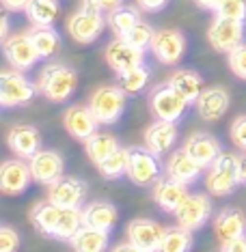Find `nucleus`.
Segmentation results:
<instances>
[{
	"label": "nucleus",
	"mask_w": 246,
	"mask_h": 252,
	"mask_svg": "<svg viewBox=\"0 0 246 252\" xmlns=\"http://www.w3.org/2000/svg\"><path fill=\"white\" fill-rule=\"evenodd\" d=\"M20 248V235L11 226L0 228V252H18Z\"/></svg>",
	"instance_id": "ea45409f"
},
{
	"label": "nucleus",
	"mask_w": 246,
	"mask_h": 252,
	"mask_svg": "<svg viewBox=\"0 0 246 252\" xmlns=\"http://www.w3.org/2000/svg\"><path fill=\"white\" fill-rule=\"evenodd\" d=\"M214 233L220 244H227L236 237L246 235V214L240 209H222L214 220Z\"/></svg>",
	"instance_id": "a878e982"
},
{
	"label": "nucleus",
	"mask_w": 246,
	"mask_h": 252,
	"mask_svg": "<svg viewBox=\"0 0 246 252\" xmlns=\"http://www.w3.org/2000/svg\"><path fill=\"white\" fill-rule=\"evenodd\" d=\"M139 22H141L139 7L121 4V7H117L114 11H110V13H106V24L114 32V37H125Z\"/></svg>",
	"instance_id": "c756f323"
},
{
	"label": "nucleus",
	"mask_w": 246,
	"mask_h": 252,
	"mask_svg": "<svg viewBox=\"0 0 246 252\" xmlns=\"http://www.w3.org/2000/svg\"><path fill=\"white\" fill-rule=\"evenodd\" d=\"M33 170V179L37 183H43V186H52L59 179H63V173H65V159L59 151H52V149H41L35 156L28 159Z\"/></svg>",
	"instance_id": "4468645a"
},
{
	"label": "nucleus",
	"mask_w": 246,
	"mask_h": 252,
	"mask_svg": "<svg viewBox=\"0 0 246 252\" xmlns=\"http://www.w3.org/2000/svg\"><path fill=\"white\" fill-rule=\"evenodd\" d=\"M33 181V170L31 164H26L22 158L18 159H7L0 166V190L7 196H18L31 186Z\"/></svg>",
	"instance_id": "dca6fc26"
},
{
	"label": "nucleus",
	"mask_w": 246,
	"mask_h": 252,
	"mask_svg": "<svg viewBox=\"0 0 246 252\" xmlns=\"http://www.w3.org/2000/svg\"><path fill=\"white\" fill-rule=\"evenodd\" d=\"M194 2H197V7H201L205 11H216L220 7L222 0H194Z\"/></svg>",
	"instance_id": "a18cd8bd"
},
{
	"label": "nucleus",
	"mask_w": 246,
	"mask_h": 252,
	"mask_svg": "<svg viewBox=\"0 0 246 252\" xmlns=\"http://www.w3.org/2000/svg\"><path fill=\"white\" fill-rule=\"evenodd\" d=\"M63 125H65L67 134L76 140H87L97 131L100 121L95 119V114L91 112L89 106H71L63 117Z\"/></svg>",
	"instance_id": "412c9836"
},
{
	"label": "nucleus",
	"mask_w": 246,
	"mask_h": 252,
	"mask_svg": "<svg viewBox=\"0 0 246 252\" xmlns=\"http://www.w3.org/2000/svg\"><path fill=\"white\" fill-rule=\"evenodd\" d=\"M229 136H231V142L238 149L246 151V114L238 117L236 121L231 123V129H229Z\"/></svg>",
	"instance_id": "58836bf2"
},
{
	"label": "nucleus",
	"mask_w": 246,
	"mask_h": 252,
	"mask_svg": "<svg viewBox=\"0 0 246 252\" xmlns=\"http://www.w3.org/2000/svg\"><path fill=\"white\" fill-rule=\"evenodd\" d=\"M240 186H246V156L240 158Z\"/></svg>",
	"instance_id": "de8ad7c7"
},
{
	"label": "nucleus",
	"mask_w": 246,
	"mask_h": 252,
	"mask_svg": "<svg viewBox=\"0 0 246 252\" xmlns=\"http://www.w3.org/2000/svg\"><path fill=\"white\" fill-rule=\"evenodd\" d=\"M39 93H41L48 101H54V104H63L70 97L76 93L78 87V73L73 67L65 65V63H48V65L41 69L37 80Z\"/></svg>",
	"instance_id": "f03ea898"
},
{
	"label": "nucleus",
	"mask_w": 246,
	"mask_h": 252,
	"mask_svg": "<svg viewBox=\"0 0 246 252\" xmlns=\"http://www.w3.org/2000/svg\"><path fill=\"white\" fill-rule=\"evenodd\" d=\"M48 200H52L59 207H70V209H80L84 196H87V183L76 177H63L52 186H48Z\"/></svg>",
	"instance_id": "f3484780"
},
{
	"label": "nucleus",
	"mask_w": 246,
	"mask_h": 252,
	"mask_svg": "<svg viewBox=\"0 0 246 252\" xmlns=\"http://www.w3.org/2000/svg\"><path fill=\"white\" fill-rule=\"evenodd\" d=\"M28 35L41 59H54L61 52V35L54 31V26H33Z\"/></svg>",
	"instance_id": "cd10ccee"
},
{
	"label": "nucleus",
	"mask_w": 246,
	"mask_h": 252,
	"mask_svg": "<svg viewBox=\"0 0 246 252\" xmlns=\"http://www.w3.org/2000/svg\"><path fill=\"white\" fill-rule=\"evenodd\" d=\"M149 78H151L149 67L141 65V67H134V69L121 73V76H119V87L128 95H139L141 91H145V87L149 84Z\"/></svg>",
	"instance_id": "f704fd0d"
},
{
	"label": "nucleus",
	"mask_w": 246,
	"mask_h": 252,
	"mask_svg": "<svg viewBox=\"0 0 246 252\" xmlns=\"http://www.w3.org/2000/svg\"><path fill=\"white\" fill-rule=\"evenodd\" d=\"M71 248L76 252H106L108 250V233L97 231L91 226H82L71 237Z\"/></svg>",
	"instance_id": "7c9ffc66"
},
{
	"label": "nucleus",
	"mask_w": 246,
	"mask_h": 252,
	"mask_svg": "<svg viewBox=\"0 0 246 252\" xmlns=\"http://www.w3.org/2000/svg\"><path fill=\"white\" fill-rule=\"evenodd\" d=\"M117 220L119 211L110 200H91L87 207H82V226L110 233L117 226Z\"/></svg>",
	"instance_id": "5701e85b"
},
{
	"label": "nucleus",
	"mask_w": 246,
	"mask_h": 252,
	"mask_svg": "<svg viewBox=\"0 0 246 252\" xmlns=\"http://www.w3.org/2000/svg\"><path fill=\"white\" fill-rule=\"evenodd\" d=\"M167 82L173 87L177 93H179L188 104H194V101L199 99V95L203 93V78L199 76L197 71L192 69H177L169 76Z\"/></svg>",
	"instance_id": "bb28decb"
},
{
	"label": "nucleus",
	"mask_w": 246,
	"mask_h": 252,
	"mask_svg": "<svg viewBox=\"0 0 246 252\" xmlns=\"http://www.w3.org/2000/svg\"><path fill=\"white\" fill-rule=\"evenodd\" d=\"M82 4L102 11V13H110V11H114L117 7H121L123 0H82Z\"/></svg>",
	"instance_id": "a19ab883"
},
{
	"label": "nucleus",
	"mask_w": 246,
	"mask_h": 252,
	"mask_svg": "<svg viewBox=\"0 0 246 252\" xmlns=\"http://www.w3.org/2000/svg\"><path fill=\"white\" fill-rule=\"evenodd\" d=\"M175 220L179 226H184L186 231H199L205 226V222L211 216V203L203 194H188V198L179 205V209L175 211Z\"/></svg>",
	"instance_id": "2eb2a0df"
},
{
	"label": "nucleus",
	"mask_w": 246,
	"mask_h": 252,
	"mask_svg": "<svg viewBox=\"0 0 246 252\" xmlns=\"http://www.w3.org/2000/svg\"><path fill=\"white\" fill-rule=\"evenodd\" d=\"M208 41L220 54H229L244 43V22L227 20L216 15L208 28Z\"/></svg>",
	"instance_id": "6e6552de"
},
{
	"label": "nucleus",
	"mask_w": 246,
	"mask_h": 252,
	"mask_svg": "<svg viewBox=\"0 0 246 252\" xmlns=\"http://www.w3.org/2000/svg\"><path fill=\"white\" fill-rule=\"evenodd\" d=\"M31 222L48 237L71 242L73 235L82 228V209L59 207L52 200H43L33 207Z\"/></svg>",
	"instance_id": "f257e3e1"
},
{
	"label": "nucleus",
	"mask_w": 246,
	"mask_h": 252,
	"mask_svg": "<svg viewBox=\"0 0 246 252\" xmlns=\"http://www.w3.org/2000/svg\"><path fill=\"white\" fill-rule=\"evenodd\" d=\"M9 149L22 159H31L37 151H41V134L33 125H15L7 134Z\"/></svg>",
	"instance_id": "4be33fe9"
},
{
	"label": "nucleus",
	"mask_w": 246,
	"mask_h": 252,
	"mask_svg": "<svg viewBox=\"0 0 246 252\" xmlns=\"http://www.w3.org/2000/svg\"><path fill=\"white\" fill-rule=\"evenodd\" d=\"M104 24H106V20H104V13H102V11L84 7L82 4V7L67 20V32H70V37L73 41L89 45L102 35Z\"/></svg>",
	"instance_id": "0eeeda50"
},
{
	"label": "nucleus",
	"mask_w": 246,
	"mask_h": 252,
	"mask_svg": "<svg viewBox=\"0 0 246 252\" xmlns=\"http://www.w3.org/2000/svg\"><path fill=\"white\" fill-rule=\"evenodd\" d=\"M220 252H246V235L231 239V242H227V244H222Z\"/></svg>",
	"instance_id": "37998d69"
},
{
	"label": "nucleus",
	"mask_w": 246,
	"mask_h": 252,
	"mask_svg": "<svg viewBox=\"0 0 246 252\" xmlns=\"http://www.w3.org/2000/svg\"><path fill=\"white\" fill-rule=\"evenodd\" d=\"M125 91L121 87H100L89 97V108L95 114L100 125H112L123 117L125 110Z\"/></svg>",
	"instance_id": "20e7f679"
},
{
	"label": "nucleus",
	"mask_w": 246,
	"mask_h": 252,
	"mask_svg": "<svg viewBox=\"0 0 246 252\" xmlns=\"http://www.w3.org/2000/svg\"><path fill=\"white\" fill-rule=\"evenodd\" d=\"M24 13L33 26H52L61 13V2L59 0H31Z\"/></svg>",
	"instance_id": "2f4dec72"
},
{
	"label": "nucleus",
	"mask_w": 246,
	"mask_h": 252,
	"mask_svg": "<svg viewBox=\"0 0 246 252\" xmlns=\"http://www.w3.org/2000/svg\"><path fill=\"white\" fill-rule=\"evenodd\" d=\"M167 175L173 177V179L186 183V186H192L194 181L199 179V177L203 175V166L199 162H194V159L188 156V153L184 151V149H177V151H173L167 159Z\"/></svg>",
	"instance_id": "393cba45"
},
{
	"label": "nucleus",
	"mask_w": 246,
	"mask_h": 252,
	"mask_svg": "<svg viewBox=\"0 0 246 252\" xmlns=\"http://www.w3.org/2000/svg\"><path fill=\"white\" fill-rule=\"evenodd\" d=\"M190 248H192V231H186L179 224L164 231L160 252H190Z\"/></svg>",
	"instance_id": "72a5a7b5"
},
{
	"label": "nucleus",
	"mask_w": 246,
	"mask_h": 252,
	"mask_svg": "<svg viewBox=\"0 0 246 252\" xmlns=\"http://www.w3.org/2000/svg\"><path fill=\"white\" fill-rule=\"evenodd\" d=\"M130 156H132V149L128 147H119L114 153H110L104 162L97 166L100 175L104 179H119L121 175H128V166H130Z\"/></svg>",
	"instance_id": "473e14b6"
},
{
	"label": "nucleus",
	"mask_w": 246,
	"mask_h": 252,
	"mask_svg": "<svg viewBox=\"0 0 246 252\" xmlns=\"http://www.w3.org/2000/svg\"><path fill=\"white\" fill-rule=\"evenodd\" d=\"M181 149H184L194 162L201 164L203 168H210L222 153L218 138H214L211 134H205V131H194L192 136H188Z\"/></svg>",
	"instance_id": "6ab92c4d"
},
{
	"label": "nucleus",
	"mask_w": 246,
	"mask_h": 252,
	"mask_svg": "<svg viewBox=\"0 0 246 252\" xmlns=\"http://www.w3.org/2000/svg\"><path fill=\"white\" fill-rule=\"evenodd\" d=\"M164 231L167 228H162L156 220H149V218H134L125 228L128 242L142 252H160Z\"/></svg>",
	"instance_id": "ddd939ff"
},
{
	"label": "nucleus",
	"mask_w": 246,
	"mask_h": 252,
	"mask_svg": "<svg viewBox=\"0 0 246 252\" xmlns=\"http://www.w3.org/2000/svg\"><path fill=\"white\" fill-rule=\"evenodd\" d=\"M37 93V84L31 82L26 76H22V71L18 69H7L0 76V104L2 108L26 106L35 99Z\"/></svg>",
	"instance_id": "39448f33"
},
{
	"label": "nucleus",
	"mask_w": 246,
	"mask_h": 252,
	"mask_svg": "<svg viewBox=\"0 0 246 252\" xmlns=\"http://www.w3.org/2000/svg\"><path fill=\"white\" fill-rule=\"evenodd\" d=\"M218 18L246 22V0H222L220 7L216 9Z\"/></svg>",
	"instance_id": "e433bc0d"
},
{
	"label": "nucleus",
	"mask_w": 246,
	"mask_h": 252,
	"mask_svg": "<svg viewBox=\"0 0 246 252\" xmlns=\"http://www.w3.org/2000/svg\"><path fill=\"white\" fill-rule=\"evenodd\" d=\"M229 101H231L229 99V93L222 87H208V89H203V93L199 95L194 106H197V112L203 121L216 123L229 110Z\"/></svg>",
	"instance_id": "aec40b11"
},
{
	"label": "nucleus",
	"mask_w": 246,
	"mask_h": 252,
	"mask_svg": "<svg viewBox=\"0 0 246 252\" xmlns=\"http://www.w3.org/2000/svg\"><path fill=\"white\" fill-rule=\"evenodd\" d=\"M110 252H142V250H139L136 246H132L130 242H125V244H117Z\"/></svg>",
	"instance_id": "49530a36"
},
{
	"label": "nucleus",
	"mask_w": 246,
	"mask_h": 252,
	"mask_svg": "<svg viewBox=\"0 0 246 252\" xmlns=\"http://www.w3.org/2000/svg\"><path fill=\"white\" fill-rule=\"evenodd\" d=\"M2 2V7L7 11H13V13H18V11H26L28 4H31V0H0Z\"/></svg>",
	"instance_id": "c03bdc74"
},
{
	"label": "nucleus",
	"mask_w": 246,
	"mask_h": 252,
	"mask_svg": "<svg viewBox=\"0 0 246 252\" xmlns=\"http://www.w3.org/2000/svg\"><path fill=\"white\" fill-rule=\"evenodd\" d=\"M128 179L139 188H149L160 179V164L158 156L151 153L147 147L132 149L128 166Z\"/></svg>",
	"instance_id": "9b49d317"
},
{
	"label": "nucleus",
	"mask_w": 246,
	"mask_h": 252,
	"mask_svg": "<svg viewBox=\"0 0 246 252\" xmlns=\"http://www.w3.org/2000/svg\"><path fill=\"white\" fill-rule=\"evenodd\" d=\"M188 106H190V104H188V101L179 93H177V91L171 87L169 82L158 84V87L151 89L149 108H151V114L158 119V121L177 123L186 114Z\"/></svg>",
	"instance_id": "423d86ee"
},
{
	"label": "nucleus",
	"mask_w": 246,
	"mask_h": 252,
	"mask_svg": "<svg viewBox=\"0 0 246 252\" xmlns=\"http://www.w3.org/2000/svg\"><path fill=\"white\" fill-rule=\"evenodd\" d=\"M153 35H156V31L147 24V22H139L132 31L128 32L123 39L125 41H130L132 45H136V48H141V50H147V48H151V41H153Z\"/></svg>",
	"instance_id": "c9c22d12"
},
{
	"label": "nucleus",
	"mask_w": 246,
	"mask_h": 252,
	"mask_svg": "<svg viewBox=\"0 0 246 252\" xmlns=\"http://www.w3.org/2000/svg\"><path fill=\"white\" fill-rule=\"evenodd\" d=\"M240 186V158L236 153H220L208 168L205 188L211 196H229Z\"/></svg>",
	"instance_id": "7ed1b4c3"
},
{
	"label": "nucleus",
	"mask_w": 246,
	"mask_h": 252,
	"mask_svg": "<svg viewBox=\"0 0 246 252\" xmlns=\"http://www.w3.org/2000/svg\"><path fill=\"white\" fill-rule=\"evenodd\" d=\"M188 198V186L173 177H160L153 183V203L167 214H175L179 205Z\"/></svg>",
	"instance_id": "a211bd4d"
},
{
	"label": "nucleus",
	"mask_w": 246,
	"mask_h": 252,
	"mask_svg": "<svg viewBox=\"0 0 246 252\" xmlns=\"http://www.w3.org/2000/svg\"><path fill=\"white\" fill-rule=\"evenodd\" d=\"M177 142V127L171 121H153L149 127L145 129V147L158 158L167 156Z\"/></svg>",
	"instance_id": "b1692460"
},
{
	"label": "nucleus",
	"mask_w": 246,
	"mask_h": 252,
	"mask_svg": "<svg viewBox=\"0 0 246 252\" xmlns=\"http://www.w3.org/2000/svg\"><path fill=\"white\" fill-rule=\"evenodd\" d=\"M2 50H4V56H7L9 65L18 71L33 69V67L37 65V61L41 59L28 32H20V35L7 37L2 41Z\"/></svg>",
	"instance_id": "f8f14e48"
},
{
	"label": "nucleus",
	"mask_w": 246,
	"mask_h": 252,
	"mask_svg": "<svg viewBox=\"0 0 246 252\" xmlns=\"http://www.w3.org/2000/svg\"><path fill=\"white\" fill-rule=\"evenodd\" d=\"M104 59L108 63V67H110L117 76H121V73L134 69V67L145 65V50L136 48V45H132L130 41H125L123 37H117L106 45Z\"/></svg>",
	"instance_id": "1a4fd4ad"
},
{
	"label": "nucleus",
	"mask_w": 246,
	"mask_h": 252,
	"mask_svg": "<svg viewBox=\"0 0 246 252\" xmlns=\"http://www.w3.org/2000/svg\"><path fill=\"white\" fill-rule=\"evenodd\" d=\"M169 4V0H136V7L145 13H158Z\"/></svg>",
	"instance_id": "79ce46f5"
},
{
	"label": "nucleus",
	"mask_w": 246,
	"mask_h": 252,
	"mask_svg": "<svg viewBox=\"0 0 246 252\" xmlns=\"http://www.w3.org/2000/svg\"><path fill=\"white\" fill-rule=\"evenodd\" d=\"M227 61H229V69L233 71V76L240 80H246V43L238 45L233 52H229Z\"/></svg>",
	"instance_id": "4c0bfd02"
},
{
	"label": "nucleus",
	"mask_w": 246,
	"mask_h": 252,
	"mask_svg": "<svg viewBox=\"0 0 246 252\" xmlns=\"http://www.w3.org/2000/svg\"><path fill=\"white\" fill-rule=\"evenodd\" d=\"M149 50H151V54L156 56L158 63L173 67L184 59L186 37L181 35L179 31H175V28H162V31H156Z\"/></svg>",
	"instance_id": "9d476101"
},
{
	"label": "nucleus",
	"mask_w": 246,
	"mask_h": 252,
	"mask_svg": "<svg viewBox=\"0 0 246 252\" xmlns=\"http://www.w3.org/2000/svg\"><path fill=\"white\" fill-rule=\"evenodd\" d=\"M119 147H121L119 145V140L114 138L112 134H104V131H95L91 138L84 140V151H87L89 159L95 166H100L108 156H110V153L117 151Z\"/></svg>",
	"instance_id": "c85d7f7f"
},
{
	"label": "nucleus",
	"mask_w": 246,
	"mask_h": 252,
	"mask_svg": "<svg viewBox=\"0 0 246 252\" xmlns=\"http://www.w3.org/2000/svg\"><path fill=\"white\" fill-rule=\"evenodd\" d=\"M9 37V18L7 15H2V41Z\"/></svg>",
	"instance_id": "09e8293b"
}]
</instances>
